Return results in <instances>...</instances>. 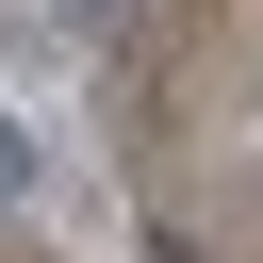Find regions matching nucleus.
Returning <instances> with one entry per match:
<instances>
[{
	"label": "nucleus",
	"mask_w": 263,
	"mask_h": 263,
	"mask_svg": "<svg viewBox=\"0 0 263 263\" xmlns=\"http://www.w3.org/2000/svg\"><path fill=\"white\" fill-rule=\"evenodd\" d=\"M66 16H132V0H66Z\"/></svg>",
	"instance_id": "2"
},
{
	"label": "nucleus",
	"mask_w": 263,
	"mask_h": 263,
	"mask_svg": "<svg viewBox=\"0 0 263 263\" xmlns=\"http://www.w3.org/2000/svg\"><path fill=\"white\" fill-rule=\"evenodd\" d=\"M16 197H33V132L0 115V214H16Z\"/></svg>",
	"instance_id": "1"
}]
</instances>
